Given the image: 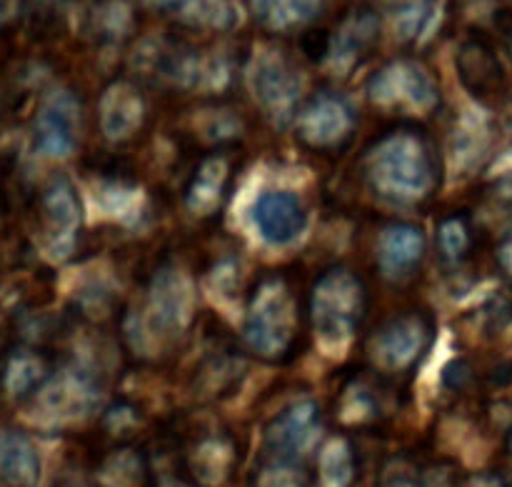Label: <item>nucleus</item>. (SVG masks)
I'll use <instances>...</instances> for the list:
<instances>
[{"instance_id":"nucleus-18","label":"nucleus","mask_w":512,"mask_h":487,"mask_svg":"<svg viewBox=\"0 0 512 487\" xmlns=\"http://www.w3.org/2000/svg\"><path fill=\"white\" fill-rule=\"evenodd\" d=\"M100 128L110 140H125L140 128L145 115L143 98L130 83H113L100 98Z\"/></svg>"},{"instance_id":"nucleus-3","label":"nucleus","mask_w":512,"mask_h":487,"mask_svg":"<svg viewBox=\"0 0 512 487\" xmlns=\"http://www.w3.org/2000/svg\"><path fill=\"white\" fill-rule=\"evenodd\" d=\"M363 280L348 268H330L310 295V315L323 343H345L365 315Z\"/></svg>"},{"instance_id":"nucleus-10","label":"nucleus","mask_w":512,"mask_h":487,"mask_svg":"<svg viewBox=\"0 0 512 487\" xmlns=\"http://www.w3.org/2000/svg\"><path fill=\"white\" fill-rule=\"evenodd\" d=\"M460 83L480 103H500L508 93V75H505L495 45L483 33H473L463 40L455 55Z\"/></svg>"},{"instance_id":"nucleus-22","label":"nucleus","mask_w":512,"mask_h":487,"mask_svg":"<svg viewBox=\"0 0 512 487\" xmlns=\"http://www.w3.org/2000/svg\"><path fill=\"white\" fill-rule=\"evenodd\" d=\"M378 487H460L445 465H420L410 455H395L383 465Z\"/></svg>"},{"instance_id":"nucleus-1","label":"nucleus","mask_w":512,"mask_h":487,"mask_svg":"<svg viewBox=\"0 0 512 487\" xmlns=\"http://www.w3.org/2000/svg\"><path fill=\"white\" fill-rule=\"evenodd\" d=\"M365 178L390 203H423L440 183V163L428 135L413 125L390 130L365 155Z\"/></svg>"},{"instance_id":"nucleus-26","label":"nucleus","mask_w":512,"mask_h":487,"mask_svg":"<svg viewBox=\"0 0 512 487\" xmlns=\"http://www.w3.org/2000/svg\"><path fill=\"white\" fill-rule=\"evenodd\" d=\"M380 393L368 383V380L355 378L353 383L345 385L340 395L338 415L345 425H370L380 415Z\"/></svg>"},{"instance_id":"nucleus-16","label":"nucleus","mask_w":512,"mask_h":487,"mask_svg":"<svg viewBox=\"0 0 512 487\" xmlns=\"http://www.w3.org/2000/svg\"><path fill=\"white\" fill-rule=\"evenodd\" d=\"M50 380H53V365L48 355L33 348H15L5 360L3 375H0L5 395L13 400L33 398Z\"/></svg>"},{"instance_id":"nucleus-36","label":"nucleus","mask_w":512,"mask_h":487,"mask_svg":"<svg viewBox=\"0 0 512 487\" xmlns=\"http://www.w3.org/2000/svg\"><path fill=\"white\" fill-rule=\"evenodd\" d=\"M460 487H508L500 475L495 473H483V475H475V478H468Z\"/></svg>"},{"instance_id":"nucleus-28","label":"nucleus","mask_w":512,"mask_h":487,"mask_svg":"<svg viewBox=\"0 0 512 487\" xmlns=\"http://www.w3.org/2000/svg\"><path fill=\"white\" fill-rule=\"evenodd\" d=\"M438 248L445 263H463L473 250V228L463 215H450L438 225Z\"/></svg>"},{"instance_id":"nucleus-23","label":"nucleus","mask_w":512,"mask_h":487,"mask_svg":"<svg viewBox=\"0 0 512 487\" xmlns=\"http://www.w3.org/2000/svg\"><path fill=\"white\" fill-rule=\"evenodd\" d=\"M358 483V460L350 440H325L318 453V485L320 487H355Z\"/></svg>"},{"instance_id":"nucleus-30","label":"nucleus","mask_w":512,"mask_h":487,"mask_svg":"<svg viewBox=\"0 0 512 487\" xmlns=\"http://www.w3.org/2000/svg\"><path fill=\"white\" fill-rule=\"evenodd\" d=\"M330 45H333V33L325 28H310L300 38V48L313 63H323L330 58Z\"/></svg>"},{"instance_id":"nucleus-27","label":"nucleus","mask_w":512,"mask_h":487,"mask_svg":"<svg viewBox=\"0 0 512 487\" xmlns=\"http://www.w3.org/2000/svg\"><path fill=\"white\" fill-rule=\"evenodd\" d=\"M90 25L100 40L115 43L133 30V10L125 0H103V3L95 5Z\"/></svg>"},{"instance_id":"nucleus-17","label":"nucleus","mask_w":512,"mask_h":487,"mask_svg":"<svg viewBox=\"0 0 512 487\" xmlns=\"http://www.w3.org/2000/svg\"><path fill=\"white\" fill-rule=\"evenodd\" d=\"M43 465L33 440L15 430H0V487H38Z\"/></svg>"},{"instance_id":"nucleus-9","label":"nucleus","mask_w":512,"mask_h":487,"mask_svg":"<svg viewBox=\"0 0 512 487\" xmlns=\"http://www.w3.org/2000/svg\"><path fill=\"white\" fill-rule=\"evenodd\" d=\"M80 130V103L70 90L55 88L40 100L33 120L35 148L48 158H65L75 150Z\"/></svg>"},{"instance_id":"nucleus-31","label":"nucleus","mask_w":512,"mask_h":487,"mask_svg":"<svg viewBox=\"0 0 512 487\" xmlns=\"http://www.w3.org/2000/svg\"><path fill=\"white\" fill-rule=\"evenodd\" d=\"M28 13V0H0V35L13 30Z\"/></svg>"},{"instance_id":"nucleus-21","label":"nucleus","mask_w":512,"mask_h":487,"mask_svg":"<svg viewBox=\"0 0 512 487\" xmlns=\"http://www.w3.org/2000/svg\"><path fill=\"white\" fill-rule=\"evenodd\" d=\"M255 20L268 30H293L323 13L328 0H248Z\"/></svg>"},{"instance_id":"nucleus-24","label":"nucleus","mask_w":512,"mask_h":487,"mask_svg":"<svg viewBox=\"0 0 512 487\" xmlns=\"http://www.w3.org/2000/svg\"><path fill=\"white\" fill-rule=\"evenodd\" d=\"M163 13L175 15L188 25H210V28H230L235 13L228 0H145Z\"/></svg>"},{"instance_id":"nucleus-6","label":"nucleus","mask_w":512,"mask_h":487,"mask_svg":"<svg viewBox=\"0 0 512 487\" xmlns=\"http://www.w3.org/2000/svg\"><path fill=\"white\" fill-rule=\"evenodd\" d=\"M435 338V325L425 313H403L378 328L373 338V358L380 368L403 373L410 370Z\"/></svg>"},{"instance_id":"nucleus-5","label":"nucleus","mask_w":512,"mask_h":487,"mask_svg":"<svg viewBox=\"0 0 512 487\" xmlns=\"http://www.w3.org/2000/svg\"><path fill=\"white\" fill-rule=\"evenodd\" d=\"M368 95L385 108H410L415 113H430L440 103V90L433 73L415 60H395L383 65L368 80Z\"/></svg>"},{"instance_id":"nucleus-8","label":"nucleus","mask_w":512,"mask_h":487,"mask_svg":"<svg viewBox=\"0 0 512 487\" xmlns=\"http://www.w3.org/2000/svg\"><path fill=\"white\" fill-rule=\"evenodd\" d=\"M320 408L313 400H298L288 405L265 428V450L268 458L303 463L305 455L318 445L320 438Z\"/></svg>"},{"instance_id":"nucleus-33","label":"nucleus","mask_w":512,"mask_h":487,"mask_svg":"<svg viewBox=\"0 0 512 487\" xmlns=\"http://www.w3.org/2000/svg\"><path fill=\"white\" fill-rule=\"evenodd\" d=\"M495 28H498L505 48H508V53L512 55V8H503L495 13Z\"/></svg>"},{"instance_id":"nucleus-4","label":"nucleus","mask_w":512,"mask_h":487,"mask_svg":"<svg viewBox=\"0 0 512 487\" xmlns=\"http://www.w3.org/2000/svg\"><path fill=\"white\" fill-rule=\"evenodd\" d=\"M250 88L275 125H288L303 108V75L280 50H263L250 68Z\"/></svg>"},{"instance_id":"nucleus-14","label":"nucleus","mask_w":512,"mask_h":487,"mask_svg":"<svg viewBox=\"0 0 512 487\" xmlns=\"http://www.w3.org/2000/svg\"><path fill=\"white\" fill-rule=\"evenodd\" d=\"M380 40V15L370 5H358L348 10L333 33L330 45V65L335 73H350L363 60L373 55Z\"/></svg>"},{"instance_id":"nucleus-29","label":"nucleus","mask_w":512,"mask_h":487,"mask_svg":"<svg viewBox=\"0 0 512 487\" xmlns=\"http://www.w3.org/2000/svg\"><path fill=\"white\" fill-rule=\"evenodd\" d=\"M310 478L303 463L293 460H275L268 458L258 468L255 475V487H308Z\"/></svg>"},{"instance_id":"nucleus-25","label":"nucleus","mask_w":512,"mask_h":487,"mask_svg":"<svg viewBox=\"0 0 512 487\" xmlns=\"http://www.w3.org/2000/svg\"><path fill=\"white\" fill-rule=\"evenodd\" d=\"M235 453L233 445L225 438H208L195 448V453L190 455V470H193V478L200 485L215 487L225 483L233 470Z\"/></svg>"},{"instance_id":"nucleus-12","label":"nucleus","mask_w":512,"mask_h":487,"mask_svg":"<svg viewBox=\"0 0 512 487\" xmlns=\"http://www.w3.org/2000/svg\"><path fill=\"white\" fill-rule=\"evenodd\" d=\"M148 328L160 335L183 333L193 315V288L180 270L163 268L148 295Z\"/></svg>"},{"instance_id":"nucleus-11","label":"nucleus","mask_w":512,"mask_h":487,"mask_svg":"<svg viewBox=\"0 0 512 487\" xmlns=\"http://www.w3.org/2000/svg\"><path fill=\"white\" fill-rule=\"evenodd\" d=\"M250 220L268 245L295 243L308 225V213L298 193L283 188L263 190L250 205Z\"/></svg>"},{"instance_id":"nucleus-37","label":"nucleus","mask_w":512,"mask_h":487,"mask_svg":"<svg viewBox=\"0 0 512 487\" xmlns=\"http://www.w3.org/2000/svg\"><path fill=\"white\" fill-rule=\"evenodd\" d=\"M165 487H198V485H188V483H170V485H165Z\"/></svg>"},{"instance_id":"nucleus-15","label":"nucleus","mask_w":512,"mask_h":487,"mask_svg":"<svg viewBox=\"0 0 512 487\" xmlns=\"http://www.w3.org/2000/svg\"><path fill=\"white\" fill-rule=\"evenodd\" d=\"M428 240L423 228L413 223H390L380 230L378 263L385 278L403 280L418 270Z\"/></svg>"},{"instance_id":"nucleus-2","label":"nucleus","mask_w":512,"mask_h":487,"mask_svg":"<svg viewBox=\"0 0 512 487\" xmlns=\"http://www.w3.org/2000/svg\"><path fill=\"white\" fill-rule=\"evenodd\" d=\"M298 335V303L283 278H263L250 290L243 338L250 353L263 360H283Z\"/></svg>"},{"instance_id":"nucleus-19","label":"nucleus","mask_w":512,"mask_h":487,"mask_svg":"<svg viewBox=\"0 0 512 487\" xmlns=\"http://www.w3.org/2000/svg\"><path fill=\"white\" fill-rule=\"evenodd\" d=\"M95 480L100 487H155L148 455L133 445H123L105 455L95 470Z\"/></svg>"},{"instance_id":"nucleus-32","label":"nucleus","mask_w":512,"mask_h":487,"mask_svg":"<svg viewBox=\"0 0 512 487\" xmlns=\"http://www.w3.org/2000/svg\"><path fill=\"white\" fill-rule=\"evenodd\" d=\"M470 380H473V368H470L465 360H453L450 365H445L443 383L448 385L450 390H463Z\"/></svg>"},{"instance_id":"nucleus-13","label":"nucleus","mask_w":512,"mask_h":487,"mask_svg":"<svg viewBox=\"0 0 512 487\" xmlns=\"http://www.w3.org/2000/svg\"><path fill=\"white\" fill-rule=\"evenodd\" d=\"M40 210H43L50 253L55 258H65V255L73 253L75 235H78L80 223H83V205H80V195L75 185L63 175L50 180L43 200H40Z\"/></svg>"},{"instance_id":"nucleus-7","label":"nucleus","mask_w":512,"mask_h":487,"mask_svg":"<svg viewBox=\"0 0 512 487\" xmlns=\"http://www.w3.org/2000/svg\"><path fill=\"white\" fill-rule=\"evenodd\" d=\"M355 130L353 105L333 90H320L300 108L295 118V133L300 143L315 150H330L348 143Z\"/></svg>"},{"instance_id":"nucleus-20","label":"nucleus","mask_w":512,"mask_h":487,"mask_svg":"<svg viewBox=\"0 0 512 487\" xmlns=\"http://www.w3.org/2000/svg\"><path fill=\"white\" fill-rule=\"evenodd\" d=\"M230 183V165L228 160L220 158V155H210L203 163L198 165L193 175V183H190L188 195H185V203H188L190 213L200 215H213L220 208L225 198V190Z\"/></svg>"},{"instance_id":"nucleus-34","label":"nucleus","mask_w":512,"mask_h":487,"mask_svg":"<svg viewBox=\"0 0 512 487\" xmlns=\"http://www.w3.org/2000/svg\"><path fill=\"white\" fill-rule=\"evenodd\" d=\"M60 5H63V0H28V8H33V13L38 15L40 20L55 18Z\"/></svg>"},{"instance_id":"nucleus-35","label":"nucleus","mask_w":512,"mask_h":487,"mask_svg":"<svg viewBox=\"0 0 512 487\" xmlns=\"http://www.w3.org/2000/svg\"><path fill=\"white\" fill-rule=\"evenodd\" d=\"M495 258H498L500 270H503L508 278H512V235H510V238L500 240L498 250H495Z\"/></svg>"}]
</instances>
